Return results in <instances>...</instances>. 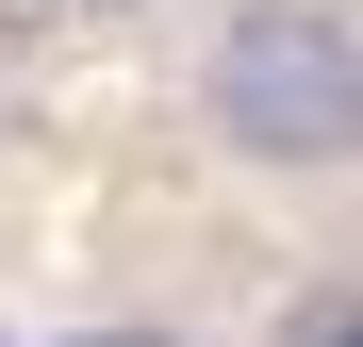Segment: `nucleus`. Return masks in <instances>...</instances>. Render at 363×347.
I'll list each match as a JSON object with an SVG mask.
<instances>
[{
	"label": "nucleus",
	"mask_w": 363,
	"mask_h": 347,
	"mask_svg": "<svg viewBox=\"0 0 363 347\" xmlns=\"http://www.w3.org/2000/svg\"><path fill=\"white\" fill-rule=\"evenodd\" d=\"M182 149L264 215H363V0H199L165 50Z\"/></svg>",
	"instance_id": "obj_1"
}]
</instances>
